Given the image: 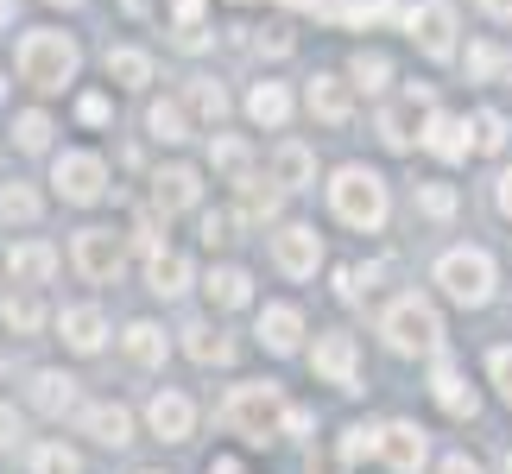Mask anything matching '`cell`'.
I'll list each match as a JSON object with an SVG mask.
<instances>
[{
  "label": "cell",
  "mask_w": 512,
  "mask_h": 474,
  "mask_svg": "<svg viewBox=\"0 0 512 474\" xmlns=\"http://www.w3.org/2000/svg\"><path fill=\"white\" fill-rule=\"evenodd\" d=\"M506 474H512V456H506Z\"/></svg>",
  "instance_id": "obj_60"
},
{
  "label": "cell",
  "mask_w": 512,
  "mask_h": 474,
  "mask_svg": "<svg viewBox=\"0 0 512 474\" xmlns=\"http://www.w3.org/2000/svg\"><path fill=\"white\" fill-rule=\"evenodd\" d=\"M336 19L342 26H373V19H399V7H392V0H342Z\"/></svg>",
  "instance_id": "obj_35"
},
{
  "label": "cell",
  "mask_w": 512,
  "mask_h": 474,
  "mask_svg": "<svg viewBox=\"0 0 512 474\" xmlns=\"http://www.w3.org/2000/svg\"><path fill=\"white\" fill-rule=\"evenodd\" d=\"M76 64H83V51H76L70 32L38 26V32L19 38V83H32L38 95H57V89L76 76Z\"/></svg>",
  "instance_id": "obj_1"
},
{
  "label": "cell",
  "mask_w": 512,
  "mask_h": 474,
  "mask_svg": "<svg viewBox=\"0 0 512 474\" xmlns=\"http://www.w3.org/2000/svg\"><path fill=\"white\" fill-rule=\"evenodd\" d=\"M405 26H411V38H418L424 57H437V64L456 57V7H449V0H424V7H411Z\"/></svg>",
  "instance_id": "obj_7"
},
{
  "label": "cell",
  "mask_w": 512,
  "mask_h": 474,
  "mask_svg": "<svg viewBox=\"0 0 512 474\" xmlns=\"http://www.w3.org/2000/svg\"><path fill=\"white\" fill-rule=\"evenodd\" d=\"M19 443V418H13V405H0V449H13Z\"/></svg>",
  "instance_id": "obj_49"
},
{
  "label": "cell",
  "mask_w": 512,
  "mask_h": 474,
  "mask_svg": "<svg viewBox=\"0 0 512 474\" xmlns=\"http://www.w3.org/2000/svg\"><path fill=\"white\" fill-rule=\"evenodd\" d=\"M190 114H196L203 127H215V121H222V114H228V95H222V83H190Z\"/></svg>",
  "instance_id": "obj_34"
},
{
  "label": "cell",
  "mask_w": 512,
  "mask_h": 474,
  "mask_svg": "<svg viewBox=\"0 0 512 474\" xmlns=\"http://www.w3.org/2000/svg\"><path fill=\"white\" fill-rule=\"evenodd\" d=\"M0 26H13V0H0Z\"/></svg>",
  "instance_id": "obj_56"
},
{
  "label": "cell",
  "mask_w": 512,
  "mask_h": 474,
  "mask_svg": "<svg viewBox=\"0 0 512 474\" xmlns=\"http://www.w3.org/2000/svg\"><path fill=\"white\" fill-rule=\"evenodd\" d=\"M481 7L494 13V19H512V0H481Z\"/></svg>",
  "instance_id": "obj_54"
},
{
  "label": "cell",
  "mask_w": 512,
  "mask_h": 474,
  "mask_svg": "<svg viewBox=\"0 0 512 474\" xmlns=\"http://www.w3.org/2000/svg\"><path fill=\"white\" fill-rule=\"evenodd\" d=\"M146 279H152L159 298H184V291H190V260L159 247V253H146Z\"/></svg>",
  "instance_id": "obj_19"
},
{
  "label": "cell",
  "mask_w": 512,
  "mask_h": 474,
  "mask_svg": "<svg viewBox=\"0 0 512 474\" xmlns=\"http://www.w3.org/2000/svg\"><path fill=\"white\" fill-rule=\"evenodd\" d=\"M209 474H241V462H215V468H209Z\"/></svg>",
  "instance_id": "obj_55"
},
{
  "label": "cell",
  "mask_w": 512,
  "mask_h": 474,
  "mask_svg": "<svg viewBox=\"0 0 512 474\" xmlns=\"http://www.w3.org/2000/svg\"><path fill=\"white\" fill-rule=\"evenodd\" d=\"M222 424L234 430V437H247V443H266L272 430L285 424V399H279V386H272V380L234 386V392H228V405H222Z\"/></svg>",
  "instance_id": "obj_4"
},
{
  "label": "cell",
  "mask_w": 512,
  "mask_h": 474,
  "mask_svg": "<svg viewBox=\"0 0 512 474\" xmlns=\"http://www.w3.org/2000/svg\"><path fill=\"white\" fill-rule=\"evenodd\" d=\"M184 348H190V361H203V367H228V335H215L209 323H190L184 329Z\"/></svg>",
  "instance_id": "obj_31"
},
{
  "label": "cell",
  "mask_w": 512,
  "mask_h": 474,
  "mask_svg": "<svg viewBox=\"0 0 512 474\" xmlns=\"http://www.w3.org/2000/svg\"><path fill=\"white\" fill-rule=\"evenodd\" d=\"M380 140H386L392 152H411V146H418V140H424V133H418V102L386 108V114H380Z\"/></svg>",
  "instance_id": "obj_26"
},
{
  "label": "cell",
  "mask_w": 512,
  "mask_h": 474,
  "mask_svg": "<svg viewBox=\"0 0 512 474\" xmlns=\"http://www.w3.org/2000/svg\"><path fill=\"white\" fill-rule=\"evenodd\" d=\"M430 392H437V405L449 411V418H475V392L462 386V373L449 367V361H437V373H430Z\"/></svg>",
  "instance_id": "obj_22"
},
{
  "label": "cell",
  "mask_w": 512,
  "mask_h": 474,
  "mask_svg": "<svg viewBox=\"0 0 512 474\" xmlns=\"http://www.w3.org/2000/svg\"><path fill=\"white\" fill-rule=\"evenodd\" d=\"M146 127H152V140H165V146H184V140H190V114H184V102H152Z\"/></svg>",
  "instance_id": "obj_29"
},
{
  "label": "cell",
  "mask_w": 512,
  "mask_h": 474,
  "mask_svg": "<svg viewBox=\"0 0 512 474\" xmlns=\"http://www.w3.org/2000/svg\"><path fill=\"white\" fill-rule=\"evenodd\" d=\"M310 367H317V380H329L336 392H361L354 386V335H317Z\"/></svg>",
  "instance_id": "obj_10"
},
{
  "label": "cell",
  "mask_w": 512,
  "mask_h": 474,
  "mask_svg": "<svg viewBox=\"0 0 512 474\" xmlns=\"http://www.w3.org/2000/svg\"><path fill=\"white\" fill-rule=\"evenodd\" d=\"M348 76H354V89H367V95H380L386 83H392V64L380 51H354V64H348Z\"/></svg>",
  "instance_id": "obj_33"
},
{
  "label": "cell",
  "mask_w": 512,
  "mask_h": 474,
  "mask_svg": "<svg viewBox=\"0 0 512 474\" xmlns=\"http://www.w3.org/2000/svg\"><path fill=\"white\" fill-rule=\"evenodd\" d=\"M253 45H260L266 57H285V51H291V32H285V26H266L260 38H253Z\"/></svg>",
  "instance_id": "obj_46"
},
{
  "label": "cell",
  "mask_w": 512,
  "mask_h": 474,
  "mask_svg": "<svg viewBox=\"0 0 512 474\" xmlns=\"http://www.w3.org/2000/svg\"><path fill=\"white\" fill-rule=\"evenodd\" d=\"M203 241H209V247H228V241H234V215H222V209L203 215Z\"/></svg>",
  "instance_id": "obj_44"
},
{
  "label": "cell",
  "mask_w": 512,
  "mask_h": 474,
  "mask_svg": "<svg viewBox=\"0 0 512 474\" xmlns=\"http://www.w3.org/2000/svg\"><path fill=\"white\" fill-rule=\"evenodd\" d=\"M108 76H114L121 89H146V83H152V57L133 51V45H121V51H108Z\"/></svg>",
  "instance_id": "obj_30"
},
{
  "label": "cell",
  "mask_w": 512,
  "mask_h": 474,
  "mask_svg": "<svg viewBox=\"0 0 512 474\" xmlns=\"http://www.w3.org/2000/svg\"><path fill=\"white\" fill-rule=\"evenodd\" d=\"M83 462H76V449H64V443H38L32 449V474H76Z\"/></svg>",
  "instance_id": "obj_37"
},
{
  "label": "cell",
  "mask_w": 512,
  "mask_h": 474,
  "mask_svg": "<svg viewBox=\"0 0 512 474\" xmlns=\"http://www.w3.org/2000/svg\"><path fill=\"white\" fill-rule=\"evenodd\" d=\"M424 146L443 158V165H462L468 152H475V140H468V121H456V114H430L424 121Z\"/></svg>",
  "instance_id": "obj_13"
},
{
  "label": "cell",
  "mask_w": 512,
  "mask_h": 474,
  "mask_svg": "<svg viewBox=\"0 0 512 474\" xmlns=\"http://www.w3.org/2000/svg\"><path fill=\"white\" fill-rule=\"evenodd\" d=\"M285 430H291V437H304V430H310V411L291 405V411H285Z\"/></svg>",
  "instance_id": "obj_51"
},
{
  "label": "cell",
  "mask_w": 512,
  "mask_h": 474,
  "mask_svg": "<svg viewBox=\"0 0 512 474\" xmlns=\"http://www.w3.org/2000/svg\"><path fill=\"white\" fill-rule=\"evenodd\" d=\"M13 140H19V152H45L51 146V121H45V114H19V121H13Z\"/></svg>",
  "instance_id": "obj_38"
},
{
  "label": "cell",
  "mask_w": 512,
  "mask_h": 474,
  "mask_svg": "<svg viewBox=\"0 0 512 474\" xmlns=\"http://www.w3.org/2000/svg\"><path fill=\"white\" fill-rule=\"evenodd\" d=\"M342 449H348V462H361V456H380V430H373V424H354L348 437H342Z\"/></svg>",
  "instance_id": "obj_42"
},
{
  "label": "cell",
  "mask_w": 512,
  "mask_h": 474,
  "mask_svg": "<svg viewBox=\"0 0 512 474\" xmlns=\"http://www.w3.org/2000/svg\"><path fill=\"white\" fill-rule=\"evenodd\" d=\"M209 165L228 177V184H247L253 177V152L247 140H234V133H215V146H209Z\"/></svg>",
  "instance_id": "obj_24"
},
{
  "label": "cell",
  "mask_w": 512,
  "mask_h": 474,
  "mask_svg": "<svg viewBox=\"0 0 512 474\" xmlns=\"http://www.w3.org/2000/svg\"><path fill=\"white\" fill-rule=\"evenodd\" d=\"M437 285H443L456 304L475 310V304L494 298V260H487L481 247H449L443 260H437Z\"/></svg>",
  "instance_id": "obj_5"
},
{
  "label": "cell",
  "mask_w": 512,
  "mask_h": 474,
  "mask_svg": "<svg viewBox=\"0 0 512 474\" xmlns=\"http://www.w3.org/2000/svg\"><path fill=\"white\" fill-rule=\"evenodd\" d=\"M7 272H13L19 285H45L51 272H57V253H51L45 241H26V247H13V253H7Z\"/></svg>",
  "instance_id": "obj_21"
},
{
  "label": "cell",
  "mask_w": 512,
  "mask_h": 474,
  "mask_svg": "<svg viewBox=\"0 0 512 474\" xmlns=\"http://www.w3.org/2000/svg\"><path fill=\"white\" fill-rule=\"evenodd\" d=\"M146 474H159V468H146Z\"/></svg>",
  "instance_id": "obj_61"
},
{
  "label": "cell",
  "mask_w": 512,
  "mask_h": 474,
  "mask_svg": "<svg viewBox=\"0 0 512 474\" xmlns=\"http://www.w3.org/2000/svg\"><path fill=\"white\" fill-rule=\"evenodd\" d=\"M418 209L437 215V222H449V215H456V190L449 184H418Z\"/></svg>",
  "instance_id": "obj_40"
},
{
  "label": "cell",
  "mask_w": 512,
  "mask_h": 474,
  "mask_svg": "<svg viewBox=\"0 0 512 474\" xmlns=\"http://www.w3.org/2000/svg\"><path fill=\"white\" fill-rule=\"evenodd\" d=\"M241 215L247 222H272V215H279V190H266V184H241Z\"/></svg>",
  "instance_id": "obj_36"
},
{
  "label": "cell",
  "mask_w": 512,
  "mask_h": 474,
  "mask_svg": "<svg viewBox=\"0 0 512 474\" xmlns=\"http://www.w3.org/2000/svg\"><path fill=\"white\" fill-rule=\"evenodd\" d=\"M83 430H89L95 443H108V449L133 443V418H127V405H89V411H83Z\"/></svg>",
  "instance_id": "obj_20"
},
{
  "label": "cell",
  "mask_w": 512,
  "mask_h": 474,
  "mask_svg": "<svg viewBox=\"0 0 512 474\" xmlns=\"http://www.w3.org/2000/svg\"><path fill=\"white\" fill-rule=\"evenodd\" d=\"M500 64H506V57H500L494 45H475V51H468V76H494Z\"/></svg>",
  "instance_id": "obj_45"
},
{
  "label": "cell",
  "mask_w": 512,
  "mask_h": 474,
  "mask_svg": "<svg viewBox=\"0 0 512 474\" xmlns=\"http://www.w3.org/2000/svg\"><path fill=\"white\" fill-rule=\"evenodd\" d=\"M140 7H146V0H127V13H140Z\"/></svg>",
  "instance_id": "obj_59"
},
{
  "label": "cell",
  "mask_w": 512,
  "mask_h": 474,
  "mask_svg": "<svg viewBox=\"0 0 512 474\" xmlns=\"http://www.w3.org/2000/svg\"><path fill=\"white\" fill-rule=\"evenodd\" d=\"M500 146H506V121L494 108H481L475 114V152H500Z\"/></svg>",
  "instance_id": "obj_41"
},
{
  "label": "cell",
  "mask_w": 512,
  "mask_h": 474,
  "mask_svg": "<svg viewBox=\"0 0 512 474\" xmlns=\"http://www.w3.org/2000/svg\"><path fill=\"white\" fill-rule=\"evenodd\" d=\"M127 361L133 367H165V329L159 323H127Z\"/></svg>",
  "instance_id": "obj_28"
},
{
  "label": "cell",
  "mask_w": 512,
  "mask_h": 474,
  "mask_svg": "<svg viewBox=\"0 0 512 474\" xmlns=\"http://www.w3.org/2000/svg\"><path fill=\"white\" fill-rule=\"evenodd\" d=\"M329 203H336V215L348 228H361V234H380L386 228V177L380 171H367V165H342L336 171V184H329Z\"/></svg>",
  "instance_id": "obj_2"
},
{
  "label": "cell",
  "mask_w": 512,
  "mask_h": 474,
  "mask_svg": "<svg viewBox=\"0 0 512 474\" xmlns=\"http://www.w3.org/2000/svg\"><path fill=\"white\" fill-rule=\"evenodd\" d=\"M494 203H500V209L512 215V171H500V190H494Z\"/></svg>",
  "instance_id": "obj_53"
},
{
  "label": "cell",
  "mask_w": 512,
  "mask_h": 474,
  "mask_svg": "<svg viewBox=\"0 0 512 474\" xmlns=\"http://www.w3.org/2000/svg\"><path fill=\"white\" fill-rule=\"evenodd\" d=\"M32 405L45 411V418H64L76 405V380L70 373H32Z\"/></svg>",
  "instance_id": "obj_23"
},
{
  "label": "cell",
  "mask_w": 512,
  "mask_h": 474,
  "mask_svg": "<svg viewBox=\"0 0 512 474\" xmlns=\"http://www.w3.org/2000/svg\"><path fill=\"white\" fill-rule=\"evenodd\" d=\"M0 316H7V329L38 335V329H45V298H38V291H19V298L0 304Z\"/></svg>",
  "instance_id": "obj_32"
},
{
  "label": "cell",
  "mask_w": 512,
  "mask_h": 474,
  "mask_svg": "<svg viewBox=\"0 0 512 474\" xmlns=\"http://www.w3.org/2000/svg\"><path fill=\"white\" fill-rule=\"evenodd\" d=\"M487 373H494V386L506 392V405H512V348H494V354H487Z\"/></svg>",
  "instance_id": "obj_43"
},
{
  "label": "cell",
  "mask_w": 512,
  "mask_h": 474,
  "mask_svg": "<svg viewBox=\"0 0 512 474\" xmlns=\"http://www.w3.org/2000/svg\"><path fill=\"white\" fill-rule=\"evenodd\" d=\"M51 184L64 203H95V196L108 190V165L95 152H57V165H51Z\"/></svg>",
  "instance_id": "obj_6"
},
{
  "label": "cell",
  "mask_w": 512,
  "mask_h": 474,
  "mask_svg": "<svg viewBox=\"0 0 512 474\" xmlns=\"http://www.w3.org/2000/svg\"><path fill=\"white\" fill-rule=\"evenodd\" d=\"M76 272H83V279H95V285H108L114 272H121V260H127V241L114 228H83L76 234Z\"/></svg>",
  "instance_id": "obj_8"
},
{
  "label": "cell",
  "mask_w": 512,
  "mask_h": 474,
  "mask_svg": "<svg viewBox=\"0 0 512 474\" xmlns=\"http://www.w3.org/2000/svg\"><path fill=\"white\" fill-rule=\"evenodd\" d=\"M298 335H304V316L291 310V304H266L260 310V342L272 354H291V348H298Z\"/></svg>",
  "instance_id": "obj_18"
},
{
  "label": "cell",
  "mask_w": 512,
  "mask_h": 474,
  "mask_svg": "<svg viewBox=\"0 0 512 474\" xmlns=\"http://www.w3.org/2000/svg\"><path fill=\"white\" fill-rule=\"evenodd\" d=\"M51 7H83V0H51Z\"/></svg>",
  "instance_id": "obj_58"
},
{
  "label": "cell",
  "mask_w": 512,
  "mask_h": 474,
  "mask_svg": "<svg viewBox=\"0 0 512 474\" xmlns=\"http://www.w3.org/2000/svg\"><path fill=\"white\" fill-rule=\"evenodd\" d=\"M171 13H177V26H196V13H203V0H171Z\"/></svg>",
  "instance_id": "obj_50"
},
{
  "label": "cell",
  "mask_w": 512,
  "mask_h": 474,
  "mask_svg": "<svg viewBox=\"0 0 512 474\" xmlns=\"http://www.w3.org/2000/svg\"><path fill=\"white\" fill-rule=\"evenodd\" d=\"M76 114H83L89 127H102V121H108V95H83V102H76Z\"/></svg>",
  "instance_id": "obj_48"
},
{
  "label": "cell",
  "mask_w": 512,
  "mask_h": 474,
  "mask_svg": "<svg viewBox=\"0 0 512 474\" xmlns=\"http://www.w3.org/2000/svg\"><path fill=\"white\" fill-rule=\"evenodd\" d=\"M310 474H348V449H323V456H310Z\"/></svg>",
  "instance_id": "obj_47"
},
{
  "label": "cell",
  "mask_w": 512,
  "mask_h": 474,
  "mask_svg": "<svg viewBox=\"0 0 512 474\" xmlns=\"http://www.w3.org/2000/svg\"><path fill=\"white\" fill-rule=\"evenodd\" d=\"M247 298H253V279H247L241 266H222V272H209V304H215V310H241Z\"/></svg>",
  "instance_id": "obj_27"
},
{
  "label": "cell",
  "mask_w": 512,
  "mask_h": 474,
  "mask_svg": "<svg viewBox=\"0 0 512 474\" xmlns=\"http://www.w3.org/2000/svg\"><path fill=\"white\" fill-rule=\"evenodd\" d=\"M0 215H7V222H38V196L26 184H7L0 190Z\"/></svg>",
  "instance_id": "obj_39"
},
{
  "label": "cell",
  "mask_w": 512,
  "mask_h": 474,
  "mask_svg": "<svg viewBox=\"0 0 512 474\" xmlns=\"http://www.w3.org/2000/svg\"><path fill=\"white\" fill-rule=\"evenodd\" d=\"M285 7H298V13H310V7H323V0H285Z\"/></svg>",
  "instance_id": "obj_57"
},
{
  "label": "cell",
  "mask_w": 512,
  "mask_h": 474,
  "mask_svg": "<svg viewBox=\"0 0 512 474\" xmlns=\"http://www.w3.org/2000/svg\"><path fill=\"white\" fill-rule=\"evenodd\" d=\"M437 474H481V468H475V462H468V456H449V462H443Z\"/></svg>",
  "instance_id": "obj_52"
},
{
  "label": "cell",
  "mask_w": 512,
  "mask_h": 474,
  "mask_svg": "<svg viewBox=\"0 0 512 474\" xmlns=\"http://www.w3.org/2000/svg\"><path fill=\"white\" fill-rule=\"evenodd\" d=\"M310 177H317V158H310L304 140H285L279 152H272V184L279 190H304Z\"/></svg>",
  "instance_id": "obj_16"
},
{
  "label": "cell",
  "mask_w": 512,
  "mask_h": 474,
  "mask_svg": "<svg viewBox=\"0 0 512 474\" xmlns=\"http://www.w3.org/2000/svg\"><path fill=\"white\" fill-rule=\"evenodd\" d=\"M196 196H203V184H196V171H190V165H171V171L152 177V203H159L165 215L196 209Z\"/></svg>",
  "instance_id": "obj_15"
},
{
  "label": "cell",
  "mask_w": 512,
  "mask_h": 474,
  "mask_svg": "<svg viewBox=\"0 0 512 474\" xmlns=\"http://www.w3.org/2000/svg\"><path fill=\"white\" fill-rule=\"evenodd\" d=\"M424 430L418 424H380V456L386 468H399V474H418L424 468Z\"/></svg>",
  "instance_id": "obj_11"
},
{
  "label": "cell",
  "mask_w": 512,
  "mask_h": 474,
  "mask_svg": "<svg viewBox=\"0 0 512 474\" xmlns=\"http://www.w3.org/2000/svg\"><path fill=\"white\" fill-rule=\"evenodd\" d=\"M310 114H317L323 127H348V114H354V95H348V83L342 76H310Z\"/></svg>",
  "instance_id": "obj_12"
},
{
  "label": "cell",
  "mask_w": 512,
  "mask_h": 474,
  "mask_svg": "<svg viewBox=\"0 0 512 474\" xmlns=\"http://www.w3.org/2000/svg\"><path fill=\"white\" fill-rule=\"evenodd\" d=\"M146 418H152V430H159L165 443H184L196 430V405L184 399V392H159V399L146 405Z\"/></svg>",
  "instance_id": "obj_14"
},
{
  "label": "cell",
  "mask_w": 512,
  "mask_h": 474,
  "mask_svg": "<svg viewBox=\"0 0 512 474\" xmlns=\"http://www.w3.org/2000/svg\"><path fill=\"white\" fill-rule=\"evenodd\" d=\"M57 329H64V342L76 354H95V348H102V335H108V323H102V310H95V304L64 310V316H57Z\"/></svg>",
  "instance_id": "obj_17"
},
{
  "label": "cell",
  "mask_w": 512,
  "mask_h": 474,
  "mask_svg": "<svg viewBox=\"0 0 512 474\" xmlns=\"http://www.w3.org/2000/svg\"><path fill=\"white\" fill-rule=\"evenodd\" d=\"M380 335L399 354H437L443 348V316L430 298H418V291H405V298H392L386 316H380Z\"/></svg>",
  "instance_id": "obj_3"
},
{
  "label": "cell",
  "mask_w": 512,
  "mask_h": 474,
  "mask_svg": "<svg viewBox=\"0 0 512 474\" xmlns=\"http://www.w3.org/2000/svg\"><path fill=\"white\" fill-rule=\"evenodd\" d=\"M272 260H279L285 279H310L323 260V241H317V228H304V222H285L279 234H272Z\"/></svg>",
  "instance_id": "obj_9"
},
{
  "label": "cell",
  "mask_w": 512,
  "mask_h": 474,
  "mask_svg": "<svg viewBox=\"0 0 512 474\" xmlns=\"http://www.w3.org/2000/svg\"><path fill=\"white\" fill-rule=\"evenodd\" d=\"M247 114H253L260 127H285V121H291V95H285V83H253Z\"/></svg>",
  "instance_id": "obj_25"
}]
</instances>
